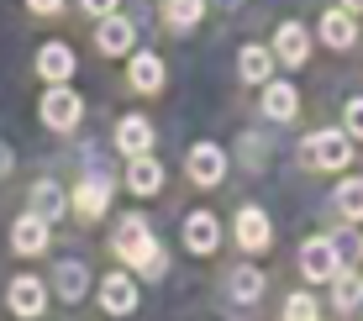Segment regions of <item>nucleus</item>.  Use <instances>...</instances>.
I'll list each match as a JSON object with an SVG mask.
<instances>
[{
	"label": "nucleus",
	"instance_id": "obj_12",
	"mask_svg": "<svg viewBox=\"0 0 363 321\" xmlns=\"http://www.w3.org/2000/svg\"><path fill=\"white\" fill-rule=\"evenodd\" d=\"M116 147L127 158H143L147 147H153V121L147 116H121V127H116Z\"/></svg>",
	"mask_w": 363,
	"mask_h": 321
},
{
	"label": "nucleus",
	"instance_id": "obj_11",
	"mask_svg": "<svg viewBox=\"0 0 363 321\" xmlns=\"http://www.w3.org/2000/svg\"><path fill=\"white\" fill-rule=\"evenodd\" d=\"M216 242H221V227H216L211 211H190L184 216V248L190 253H216Z\"/></svg>",
	"mask_w": 363,
	"mask_h": 321
},
{
	"label": "nucleus",
	"instance_id": "obj_28",
	"mask_svg": "<svg viewBox=\"0 0 363 321\" xmlns=\"http://www.w3.org/2000/svg\"><path fill=\"white\" fill-rule=\"evenodd\" d=\"M206 16V0H169V21L174 27H195Z\"/></svg>",
	"mask_w": 363,
	"mask_h": 321
},
{
	"label": "nucleus",
	"instance_id": "obj_3",
	"mask_svg": "<svg viewBox=\"0 0 363 321\" xmlns=\"http://www.w3.org/2000/svg\"><path fill=\"white\" fill-rule=\"evenodd\" d=\"M300 274H306L311 285H332V279L342 274V258H337L332 237H306L300 242Z\"/></svg>",
	"mask_w": 363,
	"mask_h": 321
},
{
	"label": "nucleus",
	"instance_id": "obj_6",
	"mask_svg": "<svg viewBox=\"0 0 363 321\" xmlns=\"http://www.w3.org/2000/svg\"><path fill=\"white\" fill-rule=\"evenodd\" d=\"M184 169H190V179L195 184H221V174H227V153H221L216 142H195L190 147V158H184Z\"/></svg>",
	"mask_w": 363,
	"mask_h": 321
},
{
	"label": "nucleus",
	"instance_id": "obj_15",
	"mask_svg": "<svg viewBox=\"0 0 363 321\" xmlns=\"http://www.w3.org/2000/svg\"><path fill=\"white\" fill-rule=\"evenodd\" d=\"M53 290L64 295V300L79 305V300H84V290H90V269H84L79 258H64V264L53 269Z\"/></svg>",
	"mask_w": 363,
	"mask_h": 321
},
{
	"label": "nucleus",
	"instance_id": "obj_7",
	"mask_svg": "<svg viewBox=\"0 0 363 321\" xmlns=\"http://www.w3.org/2000/svg\"><path fill=\"white\" fill-rule=\"evenodd\" d=\"M232 232H237V242H242V253H264L269 242H274V232H269V216L258 211V205H242L232 221Z\"/></svg>",
	"mask_w": 363,
	"mask_h": 321
},
{
	"label": "nucleus",
	"instance_id": "obj_33",
	"mask_svg": "<svg viewBox=\"0 0 363 321\" xmlns=\"http://www.w3.org/2000/svg\"><path fill=\"white\" fill-rule=\"evenodd\" d=\"M6 174H11V147L0 142V179H6Z\"/></svg>",
	"mask_w": 363,
	"mask_h": 321
},
{
	"label": "nucleus",
	"instance_id": "obj_24",
	"mask_svg": "<svg viewBox=\"0 0 363 321\" xmlns=\"http://www.w3.org/2000/svg\"><path fill=\"white\" fill-rule=\"evenodd\" d=\"M132 90H143V95L164 90V58H153V53H137V58H132Z\"/></svg>",
	"mask_w": 363,
	"mask_h": 321
},
{
	"label": "nucleus",
	"instance_id": "obj_30",
	"mask_svg": "<svg viewBox=\"0 0 363 321\" xmlns=\"http://www.w3.org/2000/svg\"><path fill=\"white\" fill-rule=\"evenodd\" d=\"M242 164H264V137H247V132H242Z\"/></svg>",
	"mask_w": 363,
	"mask_h": 321
},
{
	"label": "nucleus",
	"instance_id": "obj_31",
	"mask_svg": "<svg viewBox=\"0 0 363 321\" xmlns=\"http://www.w3.org/2000/svg\"><path fill=\"white\" fill-rule=\"evenodd\" d=\"M84 11H90V16H100V21H111L116 16V0H79Z\"/></svg>",
	"mask_w": 363,
	"mask_h": 321
},
{
	"label": "nucleus",
	"instance_id": "obj_2",
	"mask_svg": "<svg viewBox=\"0 0 363 321\" xmlns=\"http://www.w3.org/2000/svg\"><path fill=\"white\" fill-rule=\"evenodd\" d=\"M353 137H347L342 127H321V132H311L306 142H300V158H306V169H337L342 174L347 164H353Z\"/></svg>",
	"mask_w": 363,
	"mask_h": 321
},
{
	"label": "nucleus",
	"instance_id": "obj_18",
	"mask_svg": "<svg viewBox=\"0 0 363 321\" xmlns=\"http://www.w3.org/2000/svg\"><path fill=\"white\" fill-rule=\"evenodd\" d=\"M27 211H32L37 221H58V216L69 211V201H64V190H58L53 179H37V184H32V205H27Z\"/></svg>",
	"mask_w": 363,
	"mask_h": 321
},
{
	"label": "nucleus",
	"instance_id": "obj_8",
	"mask_svg": "<svg viewBox=\"0 0 363 321\" xmlns=\"http://www.w3.org/2000/svg\"><path fill=\"white\" fill-rule=\"evenodd\" d=\"M111 184L106 174H90V179H79V190H74V211H79L84 221H95V216H106V205H111Z\"/></svg>",
	"mask_w": 363,
	"mask_h": 321
},
{
	"label": "nucleus",
	"instance_id": "obj_16",
	"mask_svg": "<svg viewBox=\"0 0 363 321\" xmlns=\"http://www.w3.org/2000/svg\"><path fill=\"white\" fill-rule=\"evenodd\" d=\"M48 237H53V232H48V221H37L32 211L27 216H16V227H11V248H16V253H43L48 248Z\"/></svg>",
	"mask_w": 363,
	"mask_h": 321
},
{
	"label": "nucleus",
	"instance_id": "obj_20",
	"mask_svg": "<svg viewBox=\"0 0 363 321\" xmlns=\"http://www.w3.org/2000/svg\"><path fill=\"white\" fill-rule=\"evenodd\" d=\"M332 205H337V216H342L347 227H358V221H363V179H358V174L342 179V184L332 190Z\"/></svg>",
	"mask_w": 363,
	"mask_h": 321
},
{
	"label": "nucleus",
	"instance_id": "obj_26",
	"mask_svg": "<svg viewBox=\"0 0 363 321\" xmlns=\"http://www.w3.org/2000/svg\"><path fill=\"white\" fill-rule=\"evenodd\" d=\"M332 248H337V258H342V269H358L363 264V232H353V227L332 232Z\"/></svg>",
	"mask_w": 363,
	"mask_h": 321
},
{
	"label": "nucleus",
	"instance_id": "obj_1",
	"mask_svg": "<svg viewBox=\"0 0 363 321\" xmlns=\"http://www.w3.org/2000/svg\"><path fill=\"white\" fill-rule=\"evenodd\" d=\"M127 264L137 269L143 279H164L169 274V253L153 242V232H147V221L143 216H121V227H116V242H111Z\"/></svg>",
	"mask_w": 363,
	"mask_h": 321
},
{
	"label": "nucleus",
	"instance_id": "obj_9",
	"mask_svg": "<svg viewBox=\"0 0 363 321\" xmlns=\"http://www.w3.org/2000/svg\"><path fill=\"white\" fill-rule=\"evenodd\" d=\"M274 58H279V64H290V69H300V64L311 58V37H306L300 21H284V27L274 32Z\"/></svg>",
	"mask_w": 363,
	"mask_h": 321
},
{
	"label": "nucleus",
	"instance_id": "obj_4",
	"mask_svg": "<svg viewBox=\"0 0 363 321\" xmlns=\"http://www.w3.org/2000/svg\"><path fill=\"white\" fill-rule=\"evenodd\" d=\"M6 305H11V316L37 321L48 311V285L37 274H16V279H11V290H6Z\"/></svg>",
	"mask_w": 363,
	"mask_h": 321
},
{
	"label": "nucleus",
	"instance_id": "obj_10",
	"mask_svg": "<svg viewBox=\"0 0 363 321\" xmlns=\"http://www.w3.org/2000/svg\"><path fill=\"white\" fill-rule=\"evenodd\" d=\"M321 43H327V47H337V53H347V47H353L358 43V16H347V11L342 6H332L327 11V16H321Z\"/></svg>",
	"mask_w": 363,
	"mask_h": 321
},
{
	"label": "nucleus",
	"instance_id": "obj_21",
	"mask_svg": "<svg viewBox=\"0 0 363 321\" xmlns=\"http://www.w3.org/2000/svg\"><path fill=\"white\" fill-rule=\"evenodd\" d=\"M37 74H43V79H53V84H64L69 74H74V53L64 43H48L43 53H37Z\"/></svg>",
	"mask_w": 363,
	"mask_h": 321
},
{
	"label": "nucleus",
	"instance_id": "obj_14",
	"mask_svg": "<svg viewBox=\"0 0 363 321\" xmlns=\"http://www.w3.org/2000/svg\"><path fill=\"white\" fill-rule=\"evenodd\" d=\"M300 111V90L295 84H284V79H269L264 84V116L269 121H290Z\"/></svg>",
	"mask_w": 363,
	"mask_h": 321
},
{
	"label": "nucleus",
	"instance_id": "obj_34",
	"mask_svg": "<svg viewBox=\"0 0 363 321\" xmlns=\"http://www.w3.org/2000/svg\"><path fill=\"white\" fill-rule=\"evenodd\" d=\"M342 11L347 16H363V0H342Z\"/></svg>",
	"mask_w": 363,
	"mask_h": 321
},
{
	"label": "nucleus",
	"instance_id": "obj_19",
	"mask_svg": "<svg viewBox=\"0 0 363 321\" xmlns=\"http://www.w3.org/2000/svg\"><path fill=\"white\" fill-rule=\"evenodd\" d=\"M127 190H137V195H158L164 190V164L158 158H132V169H127Z\"/></svg>",
	"mask_w": 363,
	"mask_h": 321
},
{
	"label": "nucleus",
	"instance_id": "obj_27",
	"mask_svg": "<svg viewBox=\"0 0 363 321\" xmlns=\"http://www.w3.org/2000/svg\"><path fill=\"white\" fill-rule=\"evenodd\" d=\"M284 321H321V305L311 290H295L290 300H284Z\"/></svg>",
	"mask_w": 363,
	"mask_h": 321
},
{
	"label": "nucleus",
	"instance_id": "obj_29",
	"mask_svg": "<svg viewBox=\"0 0 363 321\" xmlns=\"http://www.w3.org/2000/svg\"><path fill=\"white\" fill-rule=\"evenodd\" d=\"M342 132L353 142H363V95H353V101L342 106Z\"/></svg>",
	"mask_w": 363,
	"mask_h": 321
},
{
	"label": "nucleus",
	"instance_id": "obj_5",
	"mask_svg": "<svg viewBox=\"0 0 363 321\" xmlns=\"http://www.w3.org/2000/svg\"><path fill=\"white\" fill-rule=\"evenodd\" d=\"M79 116H84V101H79V90H69V84H53V90L43 95V121L53 132H69V127H79Z\"/></svg>",
	"mask_w": 363,
	"mask_h": 321
},
{
	"label": "nucleus",
	"instance_id": "obj_13",
	"mask_svg": "<svg viewBox=\"0 0 363 321\" xmlns=\"http://www.w3.org/2000/svg\"><path fill=\"white\" fill-rule=\"evenodd\" d=\"M100 305H106V316L137 311V285H132L127 274H106V285H100Z\"/></svg>",
	"mask_w": 363,
	"mask_h": 321
},
{
	"label": "nucleus",
	"instance_id": "obj_32",
	"mask_svg": "<svg viewBox=\"0 0 363 321\" xmlns=\"http://www.w3.org/2000/svg\"><path fill=\"white\" fill-rule=\"evenodd\" d=\"M32 11H43V16H53V11H64V0H27Z\"/></svg>",
	"mask_w": 363,
	"mask_h": 321
},
{
	"label": "nucleus",
	"instance_id": "obj_17",
	"mask_svg": "<svg viewBox=\"0 0 363 321\" xmlns=\"http://www.w3.org/2000/svg\"><path fill=\"white\" fill-rule=\"evenodd\" d=\"M358 305H363V274H358V269H342V274L332 279V311L353 316Z\"/></svg>",
	"mask_w": 363,
	"mask_h": 321
},
{
	"label": "nucleus",
	"instance_id": "obj_25",
	"mask_svg": "<svg viewBox=\"0 0 363 321\" xmlns=\"http://www.w3.org/2000/svg\"><path fill=\"white\" fill-rule=\"evenodd\" d=\"M132 21H121V16H111V21H100V53H127L132 47Z\"/></svg>",
	"mask_w": 363,
	"mask_h": 321
},
{
	"label": "nucleus",
	"instance_id": "obj_22",
	"mask_svg": "<svg viewBox=\"0 0 363 321\" xmlns=\"http://www.w3.org/2000/svg\"><path fill=\"white\" fill-rule=\"evenodd\" d=\"M237 74H242L247 84H269L274 53H269V47H242V53H237Z\"/></svg>",
	"mask_w": 363,
	"mask_h": 321
},
{
	"label": "nucleus",
	"instance_id": "obj_23",
	"mask_svg": "<svg viewBox=\"0 0 363 321\" xmlns=\"http://www.w3.org/2000/svg\"><path fill=\"white\" fill-rule=\"evenodd\" d=\"M227 295H232V300L237 305H253L258 300V295H264V274H258V269H232V274H227Z\"/></svg>",
	"mask_w": 363,
	"mask_h": 321
}]
</instances>
